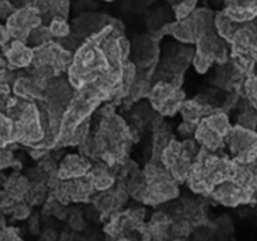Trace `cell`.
<instances>
[{
	"instance_id": "8",
	"label": "cell",
	"mask_w": 257,
	"mask_h": 241,
	"mask_svg": "<svg viewBox=\"0 0 257 241\" xmlns=\"http://www.w3.org/2000/svg\"><path fill=\"white\" fill-rule=\"evenodd\" d=\"M5 55L15 67H27L34 59V50L20 40H13L9 49L5 52Z\"/></svg>"
},
{
	"instance_id": "16",
	"label": "cell",
	"mask_w": 257,
	"mask_h": 241,
	"mask_svg": "<svg viewBox=\"0 0 257 241\" xmlns=\"http://www.w3.org/2000/svg\"><path fill=\"white\" fill-rule=\"evenodd\" d=\"M228 5L240 8H257V0H226Z\"/></svg>"
},
{
	"instance_id": "20",
	"label": "cell",
	"mask_w": 257,
	"mask_h": 241,
	"mask_svg": "<svg viewBox=\"0 0 257 241\" xmlns=\"http://www.w3.org/2000/svg\"><path fill=\"white\" fill-rule=\"evenodd\" d=\"M104 2H113V0H104Z\"/></svg>"
},
{
	"instance_id": "12",
	"label": "cell",
	"mask_w": 257,
	"mask_h": 241,
	"mask_svg": "<svg viewBox=\"0 0 257 241\" xmlns=\"http://www.w3.org/2000/svg\"><path fill=\"white\" fill-rule=\"evenodd\" d=\"M49 30L53 37L65 38L70 34V25L67 23V19L60 17H54L50 20Z\"/></svg>"
},
{
	"instance_id": "6",
	"label": "cell",
	"mask_w": 257,
	"mask_h": 241,
	"mask_svg": "<svg viewBox=\"0 0 257 241\" xmlns=\"http://www.w3.org/2000/svg\"><path fill=\"white\" fill-rule=\"evenodd\" d=\"M133 54H135L136 62L141 67H148L157 58V42H156V39L145 37V35L138 37L133 44Z\"/></svg>"
},
{
	"instance_id": "18",
	"label": "cell",
	"mask_w": 257,
	"mask_h": 241,
	"mask_svg": "<svg viewBox=\"0 0 257 241\" xmlns=\"http://www.w3.org/2000/svg\"><path fill=\"white\" fill-rule=\"evenodd\" d=\"M12 205V196L5 192H0V207Z\"/></svg>"
},
{
	"instance_id": "17",
	"label": "cell",
	"mask_w": 257,
	"mask_h": 241,
	"mask_svg": "<svg viewBox=\"0 0 257 241\" xmlns=\"http://www.w3.org/2000/svg\"><path fill=\"white\" fill-rule=\"evenodd\" d=\"M12 38L9 30L7 29V27L4 25H0V45H4L9 42V39Z\"/></svg>"
},
{
	"instance_id": "7",
	"label": "cell",
	"mask_w": 257,
	"mask_h": 241,
	"mask_svg": "<svg viewBox=\"0 0 257 241\" xmlns=\"http://www.w3.org/2000/svg\"><path fill=\"white\" fill-rule=\"evenodd\" d=\"M89 162L85 158L80 157L78 155H69L63 160L62 165L59 168V177L60 178H70V180H75V178L83 177L87 175L89 171Z\"/></svg>"
},
{
	"instance_id": "15",
	"label": "cell",
	"mask_w": 257,
	"mask_h": 241,
	"mask_svg": "<svg viewBox=\"0 0 257 241\" xmlns=\"http://www.w3.org/2000/svg\"><path fill=\"white\" fill-rule=\"evenodd\" d=\"M15 12L14 5L8 0H0V18H7L8 15H12Z\"/></svg>"
},
{
	"instance_id": "2",
	"label": "cell",
	"mask_w": 257,
	"mask_h": 241,
	"mask_svg": "<svg viewBox=\"0 0 257 241\" xmlns=\"http://www.w3.org/2000/svg\"><path fill=\"white\" fill-rule=\"evenodd\" d=\"M42 24V15L34 7H23L15 10L7 20V29L12 38L25 43L28 42L30 33Z\"/></svg>"
},
{
	"instance_id": "1",
	"label": "cell",
	"mask_w": 257,
	"mask_h": 241,
	"mask_svg": "<svg viewBox=\"0 0 257 241\" xmlns=\"http://www.w3.org/2000/svg\"><path fill=\"white\" fill-rule=\"evenodd\" d=\"M228 146L233 156V161L248 165L257 160V136L251 130L237 126L227 135Z\"/></svg>"
},
{
	"instance_id": "9",
	"label": "cell",
	"mask_w": 257,
	"mask_h": 241,
	"mask_svg": "<svg viewBox=\"0 0 257 241\" xmlns=\"http://www.w3.org/2000/svg\"><path fill=\"white\" fill-rule=\"evenodd\" d=\"M196 138L198 140V142L202 143L206 150L212 151V152L222 147L223 140H225V137L220 135L217 131L211 128L205 119L196 128Z\"/></svg>"
},
{
	"instance_id": "19",
	"label": "cell",
	"mask_w": 257,
	"mask_h": 241,
	"mask_svg": "<svg viewBox=\"0 0 257 241\" xmlns=\"http://www.w3.org/2000/svg\"><path fill=\"white\" fill-rule=\"evenodd\" d=\"M9 3H12L13 5H25V7H28L27 2H29V0H8Z\"/></svg>"
},
{
	"instance_id": "3",
	"label": "cell",
	"mask_w": 257,
	"mask_h": 241,
	"mask_svg": "<svg viewBox=\"0 0 257 241\" xmlns=\"http://www.w3.org/2000/svg\"><path fill=\"white\" fill-rule=\"evenodd\" d=\"M183 94L177 90V88L167 83H160L156 85L151 93L152 104L163 114H173L177 112L182 104Z\"/></svg>"
},
{
	"instance_id": "5",
	"label": "cell",
	"mask_w": 257,
	"mask_h": 241,
	"mask_svg": "<svg viewBox=\"0 0 257 241\" xmlns=\"http://www.w3.org/2000/svg\"><path fill=\"white\" fill-rule=\"evenodd\" d=\"M197 45L198 48L196 55L208 60L210 63L215 62V60L223 63L227 59V49H226L225 43L213 32L203 35L197 42Z\"/></svg>"
},
{
	"instance_id": "10",
	"label": "cell",
	"mask_w": 257,
	"mask_h": 241,
	"mask_svg": "<svg viewBox=\"0 0 257 241\" xmlns=\"http://www.w3.org/2000/svg\"><path fill=\"white\" fill-rule=\"evenodd\" d=\"M223 13L231 22L246 23L257 17V8H240L228 5Z\"/></svg>"
},
{
	"instance_id": "14",
	"label": "cell",
	"mask_w": 257,
	"mask_h": 241,
	"mask_svg": "<svg viewBox=\"0 0 257 241\" xmlns=\"http://www.w3.org/2000/svg\"><path fill=\"white\" fill-rule=\"evenodd\" d=\"M48 3H49L50 13H53L54 17L67 19L68 10H69V0H48Z\"/></svg>"
},
{
	"instance_id": "13",
	"label": "cell",
	"mask_w": 257,
	"mask_h": 241,
	"mask_svg": "<svg viewBox=\"0 0 257 241\" xmlns=\"http://www.w3.org/2000/svg\"><path fill=\"white\" fill-rule=\"evenodd\" d=\"M196 4H197V0H183L180 4L176 5L175 14L178 22L187 19V18L195 12Z\"/></svg>"
},
{
	"instance_id": "11",
	"label": "cell",
	"mask_w": 257,
	"mask_h": 241,
	"mask_svg": "<svg viewBox=\"0 0 257 241\" xmlns=\"http://www.w3.org/2000/svg\"><path fill=\"white\" fill-rule=\"evenodd\" d=\"M52 33H50L49 27H38L37 29L33 30L30 33L29 38H28V43L30 44H34L35 48L40 47V45H44L47 43L52 42Z\"/></svg>"
},
{
	"instance_id": "4",
	"label": "cell",
	"mask_w": 257,
	"mask_h": 241,
	"mask_svg": "<svg viewBox=\"0 0 257 241\" xmlns=\"http://www.w3.org/2000/svg\"><path fill=\"white\" fill-rule=\"evenodd\" d=\"M252 192V190L242 187L233 181H226L212 191V196L223 205L236 206L238 203L247 202Z\"/></svg>"
}]
</instances>
